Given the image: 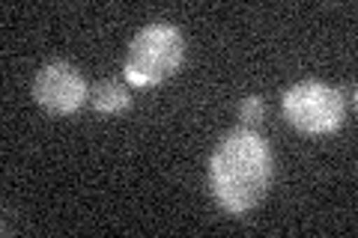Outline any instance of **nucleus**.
I'll use <instances>...</instances> for the list:
<instances>
[{"label": "nucleus", "mask_w": 358, "mask_h": 238, "mask_svg": "<svg viewBox=\"0 0 358 238\" xmlns=\"http://www.w3.org/2000/svg\"><path fill=\"white\" fill-rule=\"evenodd\" d=\"M272 182V152L254 128H236L218 143L209 161V188L230 214L251 211Z\"/></svg>", "instance_id": "f257e3e1"}, {"label": "nucleus", "mask_w": 358, "mask_h": 238, "mask_svg": "<svg viewBox=\"0 0 358 238\" xmlns=\"http://www.w3.org/2000/svg\"><path fill=\"white\" fill-rule=\"evenodd\" d=\"M185 57L182 33L173 24H150L131 39L126 57V77L134 87H152L171 77Z\"/></svg>", "instance_id": "f03ea898"}, {"label": "nucleus", "mask_w": 358, "mask_h": 238, "mask_svg": "<svg viewBox=\"0 0 358 238\" xmlns=\"http://www.w3.org/2000/svg\"><path fill=\"white\" fill-rule=\"evenodd\" d=\"M284 117L293 128L305 134H329L338 131L346 119L343 93L322 81H301L287 89Z\"/></svg>", "instance_id": "7ed1b4c3"}, {"label": "nucleus", "mask_w": 358, "mask_h": 238, "mask_svg": "<svg viewBox=\"0 0 358 238\" xmlns=\"http://www.w3.org/2000/svg\"><path fill=\"white\" fill-rule=\"evenodd\" d=\"M87 96H90V89L84 84L81 72L63 60L45 63L36 72V81H33V98L48 113H57V117L75 113L84 105Z\"/></svg>", "instance_id": "20e7f679"}, {"label": "nucleus", "mask_w": 358, "mask_h": 238, "mask_svg": "<svg viewBox=\"0 0 358 238\" xmlns=\"http://www.w3.org/2000/svg\"><path fill=\"white\" fill-rule=\"evenodd\" d=\"M90 101H93V107L99 113H122L129 105H131V93L122 84L117 81H102L90 89Z\"/></svg>", "instance_id": "39448f33"}, {"label": "nucleus", "mask_w": 358, "mask_h": 238, "mask_svg": "<svg viewBox=\"0 0 358 238\" xmlns=\"http://www.w3.org/2000/svg\"><path fill=\"white\" fill-rule=\"evenodd\" d=\"M239 119L245 122V126H257V122L263 119V98L260 96H248L242 101L239 107Z\"/></svg>", "instance_id": "423d86ee"}]
</instances>
